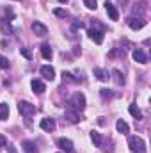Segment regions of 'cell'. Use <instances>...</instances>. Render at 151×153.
I'll return each instance as SVG.
<instances>
[{
  "label": "cell",
  "mask_w": 151,
  "mask_h": 153,
  "mask_svg": "<svg viewBox=\"0 0 151 153\" xmlns=\"http://www.w3.org/2000/svg\"><path fill=\"white\" fill-rule=\"evenodd\" d=\"M128 146H130V152L132 153H146V143L139 135L128 137Z\"/></svg>",
  "instance_id": "obj_1"
},
{
  "label": "cell",
  "mask_w": 151,
  "mask_h": 153,
  "mask_svg": "<svg viewBox=\"0 0 151 153\" xmlns=\"http://www.w3.org/2000/svg\"><path fill=\"white\" fill-rule=\"evenodd\" d=\"M70 107L76 111V112H82L84 109H85V96L82 94V93H76L73 94V98L70 100Z\"/></svg>",
  "instance_id": "obj_2"
},
{
  "label": "cell",
  "mask_w": 151,
  "mask_h": 153,
  "mask_svg": "<svg viewBox=\"0 0 151 153\" xmlns=\"http://www.w3.org/2000/svg\"><path fill=\"white\" fill-rule=\"evenodd\" d=\"M18 111H20L21 116L29 117V116H32L36 112V107H34L32 103H29V102H20V103H18Z\"/></svg>",
  "instance_id": "obj_3"
},
{
  "label": "cell",
  "mask_w": 151,
  "mask_h": 153,
  "mask_svg": "<svg viewBox=\"0 0 151 153\" xmlns=\"http://www.w3.org/2000/svg\"><path fill=\"white\" fill-rule=\"evenodd\" d=\"M87 34H89V38L93 39L96 45H101V43H103V30H98V29H89V30H87Z\"/></svg>",
  "instance_id": "obj_4"
},
{
  "label": "cell",
  "mask_w": 151,
  "mask_h": 153,
  "mask_svg": "<svg viewBox=\"0 0 151 153\" xmlns=\"http://www.w3.org/2000/svg\"><path fill=\"white\" fill-rule=\"evenodd\" d=\"M105 9H107V14L110 16V20H114V22H117L119 20V11L115 9V5H114L112 2H105Z\"/></svg>",
  "instance_id": "obj_5"
},
{
  "label": "cell",
  "mask_w": 151,
  "mask_h": 153,
  "mask_svg": "<svg viewBox=\"0 0 151 153\" xmlns=\"http://www.w3.org/2000/svg\"><path fill=\"white\" fill-rule=\"evenodd\" d=\"M39 126H41V130H44V132H53V130H55V121L50 119V117H44V119L39 121Z\"/></svg>",
  "instance_id": "obj_6"
},
{
  "label": "cell",
  "mask_w": 151,
  "mask_h": 153,
  "mask_svg": "<svg viewBox=\"0 0 151 153\" xmlns=\"http://www.w3.org/2000/svg\"><path fill=\"white\" fill-rule=\"evenodd\" d=\"M132 57H133V61H135V62H139V64H146V62H148V55H146L142 50H139V48H135V50H133Z\"/></svg>",
  "instance_id": "obj_7"
},
{
  "label": "cell",
  "mask_w": 151,
  "mask_h": 153,
  "mask_svg": "<svg viewBox=\"0 0 151 153\" xmlns=\"http://www.w3.org/2000/svg\"><path fill=\"white\" fill-rule=\"evenodd\" d=\"M32 30H34L36 36H46V34H48V29H46L41 22H34V23H32Z\"/></svg>",
  "instance_id": "obj_8"
},
{
  "label": "cell",
  "mask_w": 151,
  "mask_h": 153,
  "mask_svg": "<svg viewBox=\"0 0 151 153\" xmlns=\"http://www.w3.org/2000/svg\"><path fill=\"white\" fill-rule=\"evenodd\" d=\"M30 85H32V91H34L36 94H43V93L46 91V87H44L43 80H38V78H34V80L30 82Z\"/></svg>",
  "instance_id": "obj_9"
},
{
  "label": "cell",
  "mask_w": 151,
  "mask_h": 153,
  "mask_svg": "<svg viewBox=\"0 0 151 153\" xmlns=\"http://www.w3.org/2000/svg\"><path fill=\"white\" fill-rule=\"evenodd\" d=\"M57 144H59V148H61L62 152H66V153L73 152V143H71L70 139H59V141H57Z\"/></svg>",
  "instance_id": "obj_10"
},
{
  "label": "cell",
  "mask_w": 151,
  "mask_h": 153,
  "mask_svg": "<svg viewBox=\"0 0 151 153\" xmlns=\"http://www.w3.org/2000/svg\"><path fill=\"white\" fill-rule=\"evenodd\" d=\"M41 75L44 76L46 80H53V78H55V70H53L52 66H43V68H41Z\"/></svg>",
  "instance_id": "obj_11"
},
{
  "label": "cell",
  "mask_w": 151,
  "mask_h": 153,
  "mask_svg": "<svg viewBox=\"0 0 151 153\" xmlns=\"http://www.w3.org/2000/svg\"><path fill=\"white\" fill-rule=\"evenodd\" d=\"M41 53H43V57H44L46 61H50V59H52V55H53L52 46H50V45H46V43H43V45H41Z\"/></svg>",
  "instance_id": "obj_12"
},
{
  "label": "cell",
  "mask_w": 151,
  "mask_h": 153,
  "mask_svg": "<svg viewBox=\"0 0 151 153\" xmlns=\"http://www.w3.org/2000/svg\"><path fill=\"white\" fill-rule=\"evenodd\" d=\"M115 128H117V132H119V134H128V132H130V126H128V123H126V121H123V119H117V123H115Z\"/></svg>",
  "instance_id": "obj_13"
},
{
  "label": "cell",
  "mask_w": 151,
  "mask_h": 153,
  "mask_svg": "<svg viewBox=\"0 0 151 153\" xmlns=\"http://www.w3.org/2000/svg\"><path fill=\"white\" fill-rule=\"evenodd\" d=\"M0 30H2L4 34H11V32H13V27H11V23H9L7 18H2V20H0Z\"/></svg>",
  "instance_id": "obj_14"
},
{
  "label": "cell",
  "mask_w": 151,
  "mask_h": 153,
  "mask_svg": "<svg viewBox=\"0 0 151 153\" xmlns=\"http://www.w3.org/2000/svg\"><path fill=\"white\" fill-rule=\"evenodd\" d=\"M23 152L25 153H38V148H36V144L32 143V141H23Z\"/></svg>",
  "instance_id": "obj_15"
},
{
  "label": "cell",
  "mask_w": 151,
  "mask_h": 153,
  "mask_svg": "<svg viewBox=\"0 0 151 153\" xmlns=\"http://www.w3.org/2000/svg\"><path fill=\"white\" fill-rule=\"evenodd\" d=\"M144 25H146L144 20H135V18L130 20V29H132V30H139V29H142Z\"/></svg>",
  "instance_id": "obj_16"
},
{
  "label": "cell",
  "mask_w": 151,
  "mask_h": 153,
  "mask_svg": "<svg viewBox=\"0 0 151 153\" xmlns=\"http://www.w3.org/2000/svg\"><path fill=\"white\" fill-rule=\"evenodd\" d=\"M128 111H130V114L133 116L135 119H142V112H141V109H139L135 103H132V105L128 107Z\"/></svg>",
  "instance_id": "obj_17"
},
{
  "label": "cell",
  "mask_w": 151,
  "mask_h": 153,
  "mask_svg": "<svg viewBox=\"0 0 151 153\" xmlns=\"http://www.w3.org/2000/svg\"><path fill=\"white\" fill-rule=\"evenodd\" d=\"M94 76L98 80H109V71L107 70H101V68H96L94 70Z\"/></svg>",
  "instance_id": "obj_18"
},
{
  "label": "cell",
  "mask_w": 151,
  "mask_h": 153,
  "mask_svg": "<svg viewBox=\"0 0 151 153\" xmlns=\"http://www.w3.org/2000/svg\"><path fill=\"white\" fill-rule=\"evenodd\" d=\"M7 116H9V105L7 103H0V121L7 119Z\"/></svg>",
  "instance_id": "obj_19"
},
{
  "label": "cell",
  "mask_w": 151,
  "mask_h": 153,
  "mask_svg": "<svg viewBox=\"0 0 151 153\" xmlns=\"http://www.w3.org/2000/svg\"><path fill=\"white\" fill-rule=\"evenodd\" d=\"M66 117H68L71 123H76V121H80V114H78L76 111H66Z\"/></svg>",
  "instance_id": "obj_20"
},
{
  "label": "cell",
  "mask_w": 151,
  "mask_h": 153,
  "mask_svg": "<svg viewBox=\"0 0 151 153\" xmlns=\"http://www.w3.org/2000/svg\"><path fill=\"white\" fill-rule=\"evenodd\" d=\"M91 139H93V143H94L96 146H101V135H100L98 132L93 130V132H91Z\"/></svg>",
  "instance_id": "obj_21"
},
{
  "label": "cell",
  "mask_w": 151,
  "mask_h": 153,
  "mask_svg": "<svg viewBox=\"0 0 151 153\" xmlns=\"http://www.w3.org/2000/svg\"><path fill=\"white\" fill-rule=\"evenodd\" d=\"M112 75H114V80L121 85V84H124V76L121 75V71H117V70H114L112 71Z\"/></svg>",
  "instance_id": "obj_22"
},
{
  "label": "cell",
  "mask_w": 151,
  "mask_h": 153,
  "mask_svg": "<svg viewBox=\"0 0 151 153\" xmlns=\"http://www.w3.org/2000/svg\"><path fill=\"white\" fill-rule=\"evenodd\" d=\"M7 68H9V59L0 55V70H7Z\"/></svg>",
  "instance_id": "obj_23"
},
{
  "label": "cell",
  "mask_w": 151,
  "mask_h": 153,
  "mask_svg": "<svg viewBox=\"0 0 151 153\" xmlns=\"http://www.w3.org/2000/svg\"><path fill=\"white\" fill-rule=\"evenodd\" d=\"M20 52H21V55H23V57H25V59H29V61H30V59H32V52H30V50H29V48H21V50H20Z\"/></svg>",
  "instance_id": "obj_24"
},
{
  "label": "cell",
  "mask_w": 151,
  "mask_h": 153,
  "mask_svg": "<svg viewBox=\"0 0 151 153\" xmlns=\"http://www.w3.org/2000/svg\"><path fill=\"white\" fill-rule=\"evenodd\" d=\"M84 4H85L87 9H96V7H98V5H96V0H84Z\"/></svg>",
  "instance_id": "obj_25"
},
{
  "label": "cell",
  "mask_w": 151,
  "mask_h": 153,
  "mask_svg": "<svg viewBox=\"0 0 151 153\" xmlns=\"http://www.w3.org/2000/svg\"><path fill=\"white\" fill-rule=\"evenodd\" d=\"M53 14H55V16H61V18H66V16H68V11H64V9H55Z\"/></svg>",
  "instance_id": "obj_26"
},
{
  "label": "cell",
  "mask_w": 151,
  "mask_h": 153,
  "mask_svg": "<svg viewBox=\"0 0 151 153\" xmlns=\"http://www.w3.org/2000/svg\"><path fill=\"white\" fill-rule=\"evenodd\" d=\"M100 93H101V96H103V98H112V96H114L109 89H100Z\"/></svg>",
  "instance_id": "obj_27"
},
{
  "label": "cell",
  "mask_w": 151,
  "mask_h": 153,
  "mask_svg": "<svg viewBox=\"0 0 151 153\" xmlns=\"http://www.w3.org/2000/svg\"><path fill=\"white\" fill-rule=\"evenodd\" d=\"M5 16H9V18L13 20V18H14V11H13L11 7H7V9H5Z\"/></svg>",
  "instance_id": "obj_28"
},
{
  "label": "cell",
  "mask_w": 151,
  "mask_h": 153,
  "mask_svg": "<svg viewBox=\"0 0 151 153\" xmlns=\"http://www.w3.org/2000/svg\"><path fill=\"white\" fill-rule=\"evenodd\" d=\"M62 78H64V82H71V80H73V78H71V73H66V71L62 73Z\"/></svg>",
  "instance_id": "obj_29"
},
{
  "label": "cell",
  "mask_w": 151,
  "mask_h": 153,
  "mask_svg": "<svg viewBox=\"0 0 151 153\" xmlns=\"http://www.w3.org/2000/svg\"><path fill=\"white\" fill-rule=\"evenodd\" d=\"M5 148H7V153H16V148L13 144H5Z\"/></svg>",
  "instance_id": "obj_30"
},
{
  "label": "cell",
  "mask_w": 151,
  "mask_h": 153,
  "mask_svg": "<svg viewBox=\"0 0 151 153\" xmlns=\"http://www.w3.org/2000/svg\"><path fill=\"white\" fill-rule=\"evenodd\" d=\"M5 144H7L5 137H4V135H0V150H2V148H5Z\"/></svg>",
  "instance_id": "obj_31"
},
{
  "label": "cell",
  "mask_w": 151,
  "mask_h": 153,
  "mask_svg": "<svg viewBox=\"0 0 151 153\" xmlns=\"http://www.w3.org/2000/svg\"><path fill=\"white\" fill-rule=\"evenodd\" d=\"M59 2H61V4H66V2H68V0H59Z\"/></svg>",
  "instance_id": "obj_32"
}]
</instances>
